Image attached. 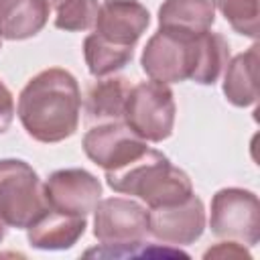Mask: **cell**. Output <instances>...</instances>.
Masks as SVG:
<instances>
[{
	"label": "cell",
	"mask_w": 260,
	"mask_h": 260,
	"mask_svg": "<svg viewBox=\"0 0 260 260\" xmlns=\"http://www.w3.org/2000/svg\"><path fill=\"white\" fill-rule=\"evenodd\" d=\"M126 124L142 138L158 142L173 132L175 102L171 89L162 81H144L130 87L126 108Z\"/></svg>",
	"instance_id": "5b68a950"
},
{
	"label": "cell",
	"mask_w": 260,
	"mask_h": 260,
	"mask_svg": "<svg viewBox=\"0 0 260 260\" xmlns=\"http://www.w3.org/2000/svg\"><path fill=\"white\" fill-rule=\"evenodd\" d=\"M47 16L49 0H0V37H32L45 26Z\"/></svg>",
	"instance_id": "7c38bea8"
},
{
	"label": "cell",
	"mask_w": 260,
	"mask_h": 260,
	"mask_svg": "<svg viewBox=\"0 0 260 260\" xmlns=\"http://www.w3.org/2000/svg\"><path fill=\"white\" fill-rule=\"evenodd\" d=\"M260 205L254 193L221 189L211 201V230L219 238L254 246L260 236Z\"/></svg>",
	"instance_id": "8992f818"
},
{
	"label": "cell",
	"mask_w": 260,
	"mask_h": 260,
	"mask_svg": "<svg viewBox=\"0 0 260 260\" xmlns=\"http://www.w3.org/2000/svg\"><path fill=\"white\" fill-rule=\"evenodd\" d=\"M85 230V219L75 215L59 213L51 207L32 223L28 225V242L37 248H69L77 242V238Z\"/></svg>",
	"instance_id": "4fadbf2b"
},
{
	"label": "cell",
	"mask_w": 260,
	"mask_h": 260,
	"mask_svg": "<svg viewBox=\"0 0 260 260\" xmlns=\"http://www.w3.org/2000/svg\"><path fill=\"white\" fill-rule=\"evenodd\" d=\"M43 193L51 209L65 215L85 217V213L95 209L102 195V185L87 171L67 169L53 173L43 185Z\"/></svg>",
	"instance_id": "52a82bcc"
},
{
	"label": "cell",
	"mask_w": 260,
	"mask_h": 260,
	"mask_svg": "<svg viewBox=\"0 0 260 260\" xmlns=\"http://www.w3.org/2000/svg\"><path fill=\"white\" fill-rule=\"evenodd\" d=\"M230 47L221 35L205 30L199 37V49H197V65L193 73V81L197 83H213L221 69L228 63Z\"/></svg>",
	"instance_id": "ac0fdd59"
},
{
	"label": "cell",
	"mask_w": 260,
	"mask_h": 260,
	"mask_svg": "<svg viewBox=\"0 0 260 260\" xmlns=\"http://www.w3.org/2000/svg\"><path fill=\"white\" fill-rule=\"evenodd\" d=\"M83 150L95 165L114 171L140 156L146 150V142L128 124L108 122L85 134Z\"/></svg>",
	"instance_id": "9c48e42d"
},
{
	"label": "cell",
	"mask_w": 260,
	"mask_h": 260,
	"mask_svg": "<svg viewBox=\"0 0 260 260\" xmlns=\"http://www.w3.org/2000/svg\"><path fill=\"white\" fill-rule=\"evenodd\" d=\"M83 53H85V61H87L89 71L93 75L102 77V75H108V73L124 67L132 57V47L114 45V43H110V41H106L93 32L85 39Z\"/></svg>",
	"instance_id": "e0dca14e"
},
{
	"label": "cell",
	"mask_w": 260,
	"mask_h": 260,
	"mask_svg": "<svg viewBox=\"0 0 260 260\" xmlns=\"http://www.w3.org/2000/svg\"><path fill=\"white\" fill-rule=\"evenodd\" d=\"M225 98L236 106H250L258 100V45L238 55L225 71Z\"/></svg>",
	"instance_id": "9a60e30c"
},
{
	"label": "cell",
	"mask_w": 260,
	"mask_h": 260,
	"mask_svg": "<svg viewBox=\"0 0 260 260\" xmlns=\"http://www.w3.org/2000/svg\"><path fill=\"white\" fill-rule=\"evenodd\" d=\"M160 28L183 32H205L213 24V4L209 0H167L158 10Z\"/></svg>",
	"instance_id": "5bb4252c"
},
{
	"label": "cell",
	"mask_w": 260,
	"mask_h": 260,
	"mask_svg": "<svg viewBox=\"0 0 260 260\" xmlns=\"http://www.w3.org/2000/svg\"><path fill=\"white\" fill-rule=\"evenodd\" d=\"M225 20L246 37H258V0H213Z\"/></svg>",
	"instance_id": "ffe728a7"
},
{
	"label": "cell",
	"mask_w": 260,
	"mask_h": 260,
	"mask_svg": "<svg viewBox=\"0 0 260 260\" xmlns=\"http://www.w3.org/2000/svg\"><path fill=\"white\" fill-rule=\"evenodd\" d=\"M205 256H248L244 252V248H236V244H223L221 248H215V250H209Z\"/></svg>",
	"instance_id": "7402d4cb"
},
{
	"label": "cell",
	"mask_w": 260,
	"mask_h": 260,
	"mask_svg": "<svg viewBox=\"0 0 260 260\" xmlns=\"http://www.w3.org/2000/svg\"><path fill=\"white\" fill-rule=\"evenodd\" d=\"M14 116V102H12V93L8 91V87L0 81V134L10 126Z\"/></svg>",
	"instance_id": "44dd1931"
},
{
	"label": "cell",
	"mask_w": 260,
	"mask_h": 260,
	"mask_svg": "<svg viewBox=\"0 0 260 260\" xmlns=\"http://www.w3.org/2000/svg\"><path fill=\"white\" fill-rule=\"evenodd\" d=\"M93 24L95 35L102 39L114 45L134 47L148 26V10L136 0H106L98 8Z\"/></svg>",
	"instance_id": "8fae6325"
},
{
	"label": "cell",
	"mask_w": 260,
	"mask_h": 260,
	"mask_svg": "<svg viewBox=\"0 0 260 260\" xmlns=\"http://www.w3.org/2000/svg\"><path fill=\"white\" fill-rule=\"evenodd\" d=\"M53 2H55V4H59V2H61V0H53Z\"/></svg>",
	"instance_id": "603a6c76"
},
{
	"label": "cell",
	"mask_w": 260,
	"mask_h": 260,
	"mask_svg": "<svg viewBox=\"0 0 260 260\" xmlns=\"http://www.w3.org/2000/svg\"><path fill=\"white\" fill-rule=\"evenodd\" d=\"M205 223L203 203L199 197L189 195L175 205L150 207L148 232L165 244H189L201 236Z\"/></svg>",
	"instance_id": "30bf717a"
},
{
	"label": "cell",
	"mask_w": 260,
	"mask_h": 260,
	"mask_svg": "<svg viewBox=\"0 0 260 260\" xmlns=\"http://www.w3.org/2000/svg\"><path fill=\"white\" fill-rule=\"evenodd\" d=\"M106 179L114 191L138 195L150 207L175 205L193 195L189 177L173 167L165 154L148 148L134 160L106 171Z\"/></svg>",
	"instance_id": "7a4b0ae2"
},
{
	"label": "cell",
	"mask_w": 260,
	"mask_h": 260,
	"mask_svg": "<svg viewBox=\"0 0 260 260\" xmlns=\"http://www.w3.org/2000/svg\"><path fill=\"white\" fill-rule=\"evenodd\" d=\"M130 83L124 77H112L91 85L87 93L85 114L89 122H116L124 116Z\"/></svg>",
	"instance_id": "2e32d148"
},
{
	"label": "cell",
	"mask_w": 260,
	"mask_h": 260,
	"mask_svg": "<svg viewBox=\"0 0 260 260\" xmlns=\"http://www.w3.org/2000/svg\"><path fill=\"white\" fill-rule=\"evenodd\" d=\"M98 8V0H61L55 24L65 30H85L95 22Z\"/></svg>",
	"instance_id": "d6986e66"
},
{
	"label": "cell",
	"mask_w": 260,
	"mask_h": 260,
	"mask_svg": "<svg viewBox=\"0 0 260 260\" xmlns=\"http://www.w3.org/2000/svg\"><path fill=\"white\" fill-rule=\"evenodd\" d=\"M199 35L160 28L144 47L142 53V69L154 81H183L193 79L197 65V49Z\"/></svg>",
	"instance_id": "277c9868"
},
{
	"label": "cell",
	"mask_w": 260,
	"mask_h": 260,
	"mask_svg": "<svg viewBox=\"0 0 260 260\" xmlns=\"http://www.w3.org/2000/svg\"><path fill=\"white\" fill-rule=\"evenodd\" d=\"M47 207L37 173L22 160H0V242L8 228L32 225Z\"/></svg>",
	"instance_id": "3957f363"
},
{
	"label": "cell",
	"mask_w": 260,
	"mask_h": 260,
	"mask_svg": "<svg viewBox=\"0 0 260 260\" xmlns=\"http://www.w3.org/2000/svg\"><path fill=\"white\" fill-rule=\"evenodd\" d=\"M79 108L81 98L75 77L55 67L26 83L18 100V118L35 140L59 142L75 132Z\"/></svg>",
	"instance_id": "6da1fadb"
},
{
	"label": "cell",
	"mask_w": 260,
	"mask_h": 260,
	"mask_svg": "<svg viewBox=\"0 0 260 260\" xmlns=\"http://www.w3.org/2000/svg\"><path fill=\"white\" fill-rule=\"evenodd\" d=\"M148 232V211L138 203L122 197L104 199L95 205L93 234L102 244H134L142 242Z\"/></svg>",
	"instance_id": "ba28073f"
}]
</instances>
